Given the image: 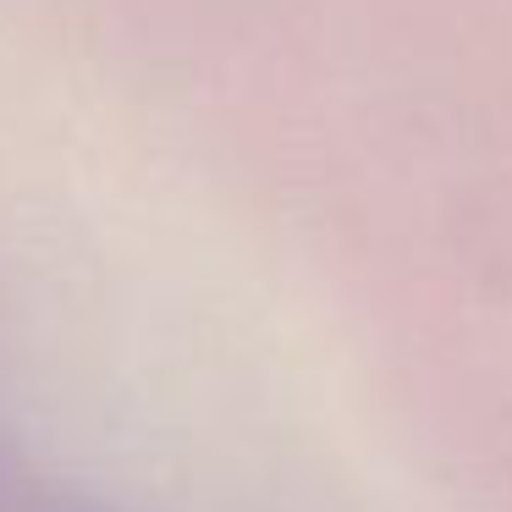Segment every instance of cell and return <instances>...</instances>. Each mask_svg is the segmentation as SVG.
<instances>
[{
  "instance_id": "6da1fadb",
  "label": "cell",
  "mask_w": 512,
  "mask_h": 512,
  "mask_svg": "<svg viewBox=\"0 0 512 512\" xmlns=\"http://www.w3.org/2000/svg\"><path fill=\"white\" fill-rule=\"evenodd\" d=\"M0 512H116V507L50 479L45 468H34L23 452L0 441Z\"/></svg>"
}]
</instances>
